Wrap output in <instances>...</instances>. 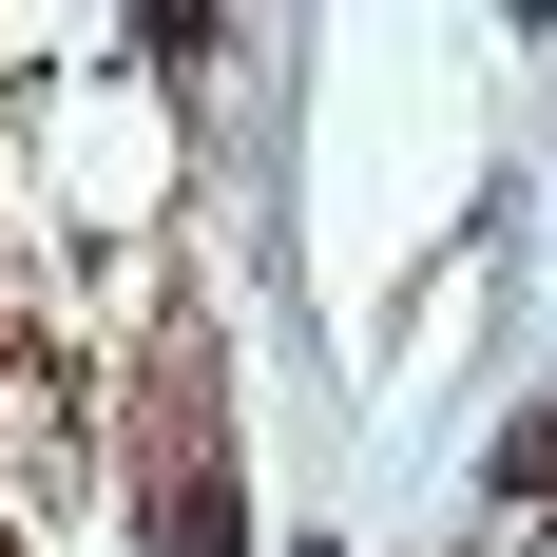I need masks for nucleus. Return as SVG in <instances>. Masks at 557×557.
<instances>
[{"mask_svg": "<svg viewBox=\"0 0 557 557\" xmlns=\"http://www.w3.org/2000/svg\"><path fill=\"white\" fill-rule=\"evenodd\" d=\"M154 557H250V500H231V461H154Z\"/></svg>", "mask_w": 557, "mask_h": 557, "instance_id": "f257e3e1", "label": "nucleus"}, {"mask_svg": "<svg viewBox=\"0 0 557 557\" xmlns=\"http://www.w3.org/2000/svg\"><path fill=\"white\" fill-rule=\"evenodd\" d=\"M481 481H500V500H557V423H539V404H519L500 443H481Z\"/></svg>", "mask_w": 557, "mask_h": 557, "instance_id": "f03ea898", "label": "nucleus"}]
</instances>
